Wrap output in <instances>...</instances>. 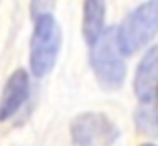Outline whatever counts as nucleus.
Here are the masks:
<instances>
[{
	"mask_svg": "<svg viewBox=\"0 0 158 146\" xmlns=\"http://www.w3.org/2000/svg\"><path fill=\"white\" fill-rule=\"evenodd\" d=\"M89 65L103 90H120L126 81V55L118 45L116 27L107 28L89 45Z\"/></svg>",
	"mask_w": 158,
	"mask_h": 146,
	"instance_id": "f257e3e1",
	"label": "nucleus"
},
{
	"mask_svg": "<svg viewBox=\"0 0 158 146\" xmlns=\"http://www.w3.org/2000/svg\"><path fill=\"white\" fill-rule=\"evenodd\" d=\"M118 45L126 57L148 49L158 37V0H144L132 8L116 27Z\"/></svg>",
	"mask_w": 158,
	"mask_h": 146,
	"instance_id": "f03ea898",
	"label": "nucleus"
},
{
	"mask_svg": "<svg viewBox=\"0 0 158 146\" xmlns=\"http://www.w3.org/2000/svg\"><path fill=\"white\" fill-rule=\"evenodd\" d=\"M63 33L53 14H45L33 20V33L28 45V69L35 77L49 75L61 53Z\"/></svg>",
	"mask_w": 158,
	"mask_h": 146,
	"instance_id": "7ed1b4c3",
	"label": "nucleus"
},
{
	"mask_svg": "<svg viewBox=\"0 0 158 146\" xmlns=\"http://www.w3.org/2000/svg\"><path fill=\"white\" fill-rule=\"evenodd\" d=\"M73 146H114L120 138V128L103 112H83L69 124Z\"/></svg>",
	"mask_w": 158,
	"mask_h": 146,
	"instance_id": "20e7f679",
	"label": "nucleus"
},
{
	"mask_svg": "<svg viewBox=\"0 0 158 146\" xmlns=\"http://www.w3.org/2000/svg\"><path fill=\"white\" fill-rule=\"evenodd\" d=\"M31 98V75L24 69L12 71L0 95V122L12 120Z\"/></svg>",
	"mask_w": 158,
	"mask_h": 146,
	"instance_id": "39448f33",
	"label": "nucleus"
},
{
	"mask_svg": "<svg viewBox=\"0 0 158 146\" xmlns=\"http://www.w3.org/2000/svg\"><path fill=\"white\" fill-rule=\"evenodd\" d=\"M134 94L138 102L156 98L158 95V45H152L140 57L132 81Z\"/></svg>",
	"mask_w": 158,
	"mask_h": 146,
	"instance_id": "423d86ee",
	"label": "nucleus"
},
{
	"mask_svg": "<svg viewBox=\"0 0 158 146\" xmlns=\"http://www.w3.org/2000/svg\"><path fill=\"white\" fill-rule=\"evenodd\" d=\"M106 0H83V16H81V33L87 45H91L106 31Z\"/></svg>",
	"mask_w": 158,
	"mask_h": 146,
	"instance_id": "0eeeda50",
	"label": "nucleus"
},
{
	"mask_svg": "<svg viewBox=\"0 0 158 146\" xmlns=\"http://www.w3.org/2000/svg\"><path fill=\"white\" fill-rule=\"evenodd\" d=\"M134 124L138 132L158 138V95L138 102V108L134 112Z\"/></svg>",
	"mask_w": 158,
	"mask_h": 146,
	"instance_id": "6e6552de",
	"label": "nucleus"
},
{
	"mask_svg": "<svg viewBox=\"0 0 158 146\" xmlns=\"http://www.w3.org/2000/svg\"><path fill=\"white\" fill-rule=\"evenodd\" d=\"M53 8H55V0H31L28 2V12L33 20L45 14H53Z\"/></svg>",
	"mask_w": 158,
	"mask_h": 146,
	"instance_id": "1a4fd4ad",
	"label": "nucleus"
},
{
	"mask_svg": "<svg viewBox=\"0 0 158 146\" xmlns=\"http://www.w3.org/2000/svg\"><path fill=\"white\" fill-rule=\"evenodd\" d=\"M140 146H156V144H154V142H142Z\"/></svg>",
	"mask_w": 158,
	"mask_h": 146,
	"instance_id": "9d476101",
	"label": "nucleus"
}]
</instances>
